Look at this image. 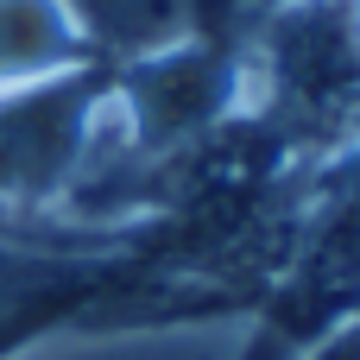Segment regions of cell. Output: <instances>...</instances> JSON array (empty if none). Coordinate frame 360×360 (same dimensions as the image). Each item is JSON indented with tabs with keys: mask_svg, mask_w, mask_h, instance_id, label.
<instances>
[{
	"mask_svg": "<svg viewBox=\"0 0 360 360\" xmlns=\"http://www.w3.org/2000/svg\"><path fill=\"white\" fill-rule=\"evenodd\" d=\"M259 38H266V76L285 114L329 120L360 95L354 0H285Z\"/></svg>",
	"mask_w": 360,
	"mask_h": 360,
	"instance_id": "1",
	"label": "cell"
},
{
	"mask_svg": "<svg viewBox=\"0 0 360 360\" xmlns=\"http://www.w3.org/2000/svg\"><path fill=\"white\" fill-rule=\"evenodd\" d=\"M101 89L89 76H51L0 95V196H38L63 184L95 127Z\"/></svg>",
	"mask_w": 360,
	"mask_h": 360,
	"instance_id": "2",
	"label": "cell"
},
{
	"mask_svg": "<svg viewBox=\"0 0 360 360\" xmlns=\"http://www.w3.org/2000/svg\"><path fill=\"white\" fill-rule=\"evenodd\" d=\"M354 304H360V196H342L329 228L291 266V278L272 304V329L259 335L253 360H285L291 348L316 342L335 316H348Z\"/></svg>",
	"mask_w": 360,
	"mask_h": 360,
	"instance_id": "3",
	"label": "cell"
},
{
	"mask_svg": "<svg viewBox=\"0 0 360 360\" xmlns=\"http://www.w3.org/2000/svg\"><path fill=\"white\" fill-rule=\"evenodd\" d=\"M228 89H234L228 57L196 38V44L139 57L120 82V101H127V120H133L139 146H171V139L202 133L228 108Z\"/></svg>",
	"mask_w": 360,
	"mask_h": 360,
	"instance_id": "4",
	"label": "cell"
},
{
	"mask_svg": "<svg viewBox=\"0 0 360 360\" xmlns=\"http://www.w3.org/2000/svg\"><path fill=\"white\" fill-rule=\"evenodd\" d=\"M63 6L82 44L127 57V63L209 38V19L221 13V0H63Z\"/></svg>",
	"mask_w": 360,
	"mask_h": 360,
	"instance_id": "5",
	"label": "cell"
},
{
	"mask_svg": "<svg viewBox=\"0 0 360 360\" xmlns=\"http://www.w3.org/2000/svg\"><path fill=\"white\" fill-rule=\"evenodd\" d=\"M89 57L63 0H0V95L70 76Z\"/></svg>",
	"mask_w": 360,
	"mask_h": 360,
	"instance_id": "6",
	"label": "cell"
},
{
	"mask_svg": "<svg viewBox=\"0 0 360 360\" xmlns=\"http://www.w3.org/2000/svg\"><path fill=\"white\" fill-rule=\"evenodd\" d=\"M329 360H360V335H348V342H342V348H335Z\"/></svg>",
	"mask_w": 360,
	"mask_h": 360,
	"instance_id": "7",
	"label": "cell"
},
{
	"mask_svg": "<svg viewBox=\"0 0 360 360\" xmlns=\"http://www.w3.org/2000/svg\"><path fill=\"white\" fill-rule=\"evenodd\" d=\"M354 25H360V0H354Z\"/></svg>",
	"mask_w": 360,
	"mask_h": 360,
	"instance_id": "8",
	"label": "cell"
}]
</instances>
